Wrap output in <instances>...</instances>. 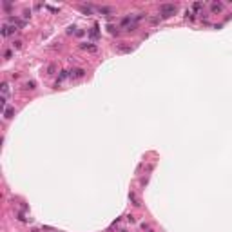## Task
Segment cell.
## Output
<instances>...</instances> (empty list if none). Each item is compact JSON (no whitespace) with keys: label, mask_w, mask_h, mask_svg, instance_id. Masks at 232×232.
Here are the masks:
<instances>
[{"label":"cell","mask_w":232,"mask_h":232,"mask_svg":"<svg viewBox=\"0 0 232 232\" xmlns=\"http://www.w3.org/2000/svg\"><path fill=\"white\" fill-rule=\"evenodd\" d=\"M176 11H178V6H176V4H161V6H160L161 18H169V16H172Z\"/></svg>","instance_id":"6da1fadb"},{"label":"cell","mask_w":232,"mask_h":232,"mask_svg":"<svg viewBox=\"0 0 232 232\" xmlns=\"http://www.w3.org/2000/svg\"><path fill=\"white\" fill-rule=\"evenodd\" d=\"M69 76L71 78H83L85 76V69H71V71H69Z\"/></svg>","instance_id":"7a4b0ae2"},{"label":"cell","mask_w":232,"mask_h":232,"mask_svg":"<svg viewBox=\"0 0 232 232\" xmlns=\"http://www.w3.org/2000/svg\"><path fill=\"white\" fill-rule=\"evenodd\" d=\"M80 47H82V49H85V51H91V53H96V51H98V47H96V45H92V44H87V42H83V44H80Z\"/></svg>","instance_id":"3957f363"},{"label":"cell","mask_w":232,"mask_h":232,"mask_svg":"<svg viewBox=\"0 0 232 232\" xmlns=\"http://www.w3.org/2000/svg\"><path fill=\"white\" fill-rule=\"evenodd\" d=\"M134 47H131V45H125V42H122V44L118 45V51L120 53H131Z\"/></svg>","instance_id":"277c9868"},{"label":"cell","mask_w":232,"mask_h":232,"mask_svg":"<svg viewBox=\"0 0 232 232\" xmlns=\"http://www.w3.org/2000/svg\"><path fill=\"white\" fill-rule=\"evenodd\" d=\"M96 11L102 13V15H113L114 9H113V7H96Z\"/></svg>","instance_id":"5b68a950"},{"label":"cell","mask_w":232,"mask_h":232,"mask_svg":"<svg viewBox=\"0 0 232 232\" xmlns=\"http://www.w3.org/2000/svg\"><path fill=\"white\" fill-rule=\"evenodd\" d=\"M13 114H15V109H13V107H7L6 111H4V118H6V120L13 118Z\"/></svg>","instance_id":"8992f818"},{"label":"cell","mask_w":232,"mask_h":232,"mask_svg":"<svg viewBox=\"0 0 232 232\" xmlns=\"http://www.w3.org/2000/svg\"><path fill=\"white\" fill-rule=\"evenodd\" d=\"M221 9H223L221 4H212V6H210V11H212V13H219Z\"/></svg>","instance_id":"52a82bcc"},{"label":"cell","mask_w":232,"mask_h":232,"mask_svg":"<svg viewBox=\"0 0 232 232\" xmlns=\"http://www.w3.org/2000/svg\"><path fill=\"white\" fill-rule=\"evenodd\" d=\"M24 89H29V91H33V89H36V83H35V82H27L26 85H24Z\"/></svg>","instance_id":"ba28073f"},{"label":"cell","mask_w":232,"mask_h":232,"mask_svg":"<svg viewBox=\"0 0 232 232\" xmlns=\"http://www.w3.org/2000/svg\"><path fill=\"white\" fill-rule=\"evenodd\" d=\"M2 92H4V96H6L7 92H9V83H7V82H4V83H2Z\"/></svg>","instance_id":"9c48e42d"},{"label":"cell","mask_w":232,"mask_h":232,"mask_svg":"<svg viewBox=\"0 0 232 232\" xmlns=\"http://www.w3.org/2000/svg\"><path fill=\"white\" fill-rule=\"evenodd\" d=\"M80 11L85 13V15H91V7H85V6H80Z\"/></svg>","instance_id":"30bf717a"},{"label":"cell","mask_w":232,"mask_h":232,"mask_svg":"<svg viewBox=\"0 0 232 232\" xmlns=\"http://www.w3.org/2000/svg\"><path fill=\"white\" fill-rule=\"evenodd\" d=\"M129 198H131V201H132V203H134V205H136V207H138V205H140V203H138V199H136V196H134V194H132V192H131V194H129Z\"/></svg>","instance_id":"8fae6325"},{"label":"cell","mask_w":232,"mask_h":232,"mask_svg":"<svg viewBox=\"0 0 232 232\" xmlns=\"http://www.w3.org/2000/svg\"><path fill=\"white\" fill-rule=\"evenodd\" d=\"M54 71H56V65H49L47 67V75H54Z\"/></svg>","instance_id":"7c38bea8"},{"label":"cell","mask_w":232,"mask_h":232,"mask_svg":"<svg viewBox=\"0 0 232 232\" xmlns=\"http://www.w3.org/2000/svg\"><path fill=\"white\" fill-rule=\"evenodd\" d=\"M13 47H15V49H20V47H22V42H20V40L13 42Z\"/></svg>","instance_id":"4fadbf2b"},{"label":"cell","mask_w":232,"mask_h":232,"mask_svg":"<svg viewBox=\"0 0 232 232\" xmlns=\"http://www.w3.org/2000/svg\"><path fill=\"white\" fill-rule=\"evenodd\" d=\"M109 33H111V35H114V33L118 35V29H116L114 26H109Z\"/></svg>","instance_id":"5bb4252c"},{"label":"cell","mask_w":232,"mask_h":232,"mask_svg":"<svg viewBox=\"0 0 232 232\" xmlns=\"http://www.w3.org/2000/svg\"><path fill=\"white\" fill-rule=\"evenodd\" d=\"M4 56H6V58L9 60V58H11V56H13V53H11V51H6V54H4Z\"/></svg>","instance_id":"9a60e30c"},{"label":"cell","mask_w":232,"mask_h":232,"mask_svg":"<svg viewBox=\"0 0 232 232\" xmlns=\"http://www.w3.org/2000/svg\"><path fill=\"white\" fill-rule=\"evenodd\" d=\"M192 7H194V9H199V7H201V4L196 2V4H192Z\"/></svg>","instance_id":"2e32d148"},{"label":"cell","mask_w":232,"mask_h":232,"mask_svg":"<svg viewBox=\"0 0 232 232\" xmlns=\"http://www.w3.org/2000/svg\"><path fill=\"white\" fill-rule=\"evenodd\" d=\"M31 16V11H24V18H29Z\"/></svg>","instance_id":"e0dca14e"}]
</instances>
